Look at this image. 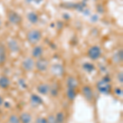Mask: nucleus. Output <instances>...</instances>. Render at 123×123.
<instances>
[{
    "label": "nucleus",
    "mask_w": 123,
    "mask_h": 123,
    "mask_svg": "<svg viewBox=\"0 0 123 123\" xmlns=\"http://www.w3.org/2000/svg\"><path fill=\"white\" fill-rule=\"evenodd\" d=\"M27 19L31 23L36 24L39 21V16L37 15V13L34 12H31L27 14Z\"/></svg>",
    "instance_id": "16"
},
{
    "label": "nucleus",
    "mask_w": 123,
    "mask_h": 123,
    "mask_svg": "<svg viewBox=\"0 0 123 123\" xmlns=\"http://www.w3.org/2000/svg\"><path fill=\"white\" fill-rule=\"evenodd\" d=\"M7 121H8V123H21L19 116H17L16 114H12L8 117Z\"/></svg>",
    "instance_id": "23"
},
{
    "label": "nucleus",
    "mask_w": 123,
    "mask_h": 123,
    "mask_svg": "<svg viewBox=\"0 0 123 123\" xmlns=\"http://www.w3.org/2000/svg\"><path fill=\"white\" fill-rule=\"evenodd\" d=\"M82 94L85 98V99L89 102L92 101L93 98H94V94H93V90L90 86L89 85H85L82 88Z\"/></svg>",
    "instance_id": "8"
},
{
    "label": "nucleus",
    "mask_w": 123,
    "mask_h": 123,
    "mask_svg": "<svg viewBox=\"0 0 123 123\" xmlns=\"http://www.w3.org/2000/svg\"><path fill=\"white\" fill-rule=\"evenodd\" d=\"M66 95H67V98H68L69 100H71V101L74 100L76 97V90H74V89H67Z\"/></svg>",
    "instance_id": "18"
},
{
    "label": "nucleus",
    "mask_w": 123,
    "mask_h": 123,
    "mask_svg": "<svg viewBox=\"0 0 123 123\" xmlns=\"http://www.w3.org/2000/svg\"><path fill=\"white\" fill-rule=\"evenodd\" d=\"M30 100H31V104L33 107H38L39 105L43 104V98H41L39 95L35 94H31Z\"/></svg>",
    "instance_id": "11"
},
{
    "label": "nucleus",
    "mask_w": 123,
    "mask_h": 123,
    "mask_svg": "<svg viewBox=\"0 0 123 123\" xmlns=\"http://www.w3.org/2000/svg\"><path fill=\"white\" fill-rule=\"evenodd\" d=\"M11 85V80L6 76H0V88L6 90L8 89L9 86Z\"/></svg>",
    "instance_id": "12"
},
{
    "label": "nucleus",
    "mask_w": 123,
    "mask_h": 123,
    "mask_svg": "<svg viewBox=\"0 0 123 123\" xmlns=\"http://www.w3.org/2000/svg\"><path fill=\"white\" fill-rule=\"evenodd\" d=\"M66 84L67 89H74V90H76L77 85H78V81L74 76H69L67 79Z\"/></svg>",
    "instance_id": "15"
},
{
    "label": "nucleus",
    "mask_w": 123,
    "mask_h": 123,
    "mask_svg": "<svg viewBox=\"0 0 123 123\" xmlns=\"http://www.w3.org/2000/svg\"><path fill=\"white\" fill-rule=\"evenodd\" d=\"M117 81L120 84H122L123 83V74L122 72H119L117 76Z\"/></svg>",
    "instance_id": "27"
},
{
    "label": "nucleus",
    "mask_w": 123,
    "mask_h": 123,
    "mask_svg": "<svg viewBox=\"0 0 123 123\" xmlns=\"http://www.w3.org/2000/svg\"><path fill=\"white\" fill-rule=\"evenodd\" d=\"M42 38V34L39 30L33 29L30 31L26 35V39L28 42L31 44H36L39 42V40Z\"/></svg>",
    "instance_id": "2"
},
{
    "label": "nucleus",
    "mask_w": 123,
    "mask_h": 123,
    "mask_svg": "<svg viewBox=\"0 0 123 123\" xmlns=\"http://www.w3.org/2000/svg\"><path fill=\"white\" fill-rule=\"evenodd\" d=\"M83 69L87 71V72H92L93 71L95 70V67L92 63H90V62H86L83 65Z\"/></svg>",
    "instance_id": "21"
},
{
    "label": "nucleus",
    "mask_w": 123,
    "mask_h": 123,
    "mask_svg": "<svg viewBox=\"0 0 123 123\" xmlns=\"http://www.w3.org/2000/svg\"><path fill=\"white\" fill-rule=\"evenodd\" d=\"M1 25H2V21H1V19H0V27H1Z\"/></svg>",
    "instance_id": "31"
},
{
    "label": "nucleus",
    "mask_w": 123,
    "mask_h": 123,
    "mask_svg": "<svg viewBox=\"0 0 123 123\" xmlns=\"http://www.w3.org/2000/svg\"><path fill=\"white\" fill-rule=\"evenodd\" d=\"M49 66V62L48 59L43 58V57H39L38 60L35 62V67L40 72H44L48 70Z\"/></svg>",
    "instance_id": "3"
},
{
    "label": "nucleus",
    "mask_w": 123,
    "mask_h": 123,
    "mask_svg": "<svg viewBox=\"0 0 123 123\" xmlns=\"http://www.w3.org/2000/svg\"><path fill=\"white\" fill-rule=\"evenodd\" d=\"M7 48L12 53H17L20 51V45L18 42L15 39H10L7 42Z\"/></svg>",
    "instance_id": "10"
},
{
    "label": "nucleus",
    "mask_w": 123,
    "mask_h": 123,
    "mask_svg": "<svg viewBox=\"0 0 123 123\" xmlns=\"http://www.w3.org/2000/svg\"><path fill=\"white\" fill-rule=\"evenodd\" d=\"M49 94H51L53 97H57L58 95V86H57V85H53V86L50 85Z\"/></svg>",
    "instance_id": "22"
},
{
    "label": "nucleus",
    "mask_w": 123,
    "mask_h": 123,
    "mask_svg": "<svg viewBox=\"0 0 123 123\" xmlns=\"http://www.w3.org/2000/svg\"><path fill=\"white\" fill-rule=\"evenodd\" d=\"M27 2H28V3H31V2H32V0H26Z\"/></svg>",
    "instance_id": "30"
},
{
    "label": "nucleus",
    "mask_w": 123,
    "mask_h": 123,
    "mask_svg": "<svg viewBox=\"0 0 123 123\" xmlns=\"http://www.w3.org/2000/svg\"><path fill=\"white\" fill-rule=\"evenodd\" d=\"M115 94H116L117 96H122V94H123V91H122V89L120 88V87H117L114 90Z\"/></svg>",
    "instance_id": "26"
},
{
    "label": "nucleus",
    "mask_w": 123,
    "mask_h": 123,
    "mask_svg": "<svg viewBox=\"0 0 123 123\" xmlns=\"http://www.w3.org/2000/svg\"><path fill=\"white\" fill-rule=\"evenodd\" d=\"M7 19L8 21L11 22L12 24L13 25H18L22 21V18L20 16L18 13L15 12H12V11H10L7 14Z\"/></svg>",
    "instance_id": "6"
},
{
    "label": "nucleus",
    "mask_w": 123,
    "mask_h": 123,
    "mask_svg": "<svg viewBox=\"0 0 123 123\" xmlns=\"http://www.w3.org/2000/svg\"><path fill=\"white\" fill-rule=\"evenodd\" d=\"M3 103H4V100H3V98L0 95V106H2V105L3 104Z\"/></svg>",
    "instance_id": "28"
},
{
    "label": "nucleus",
    "mask_w": 123,
    "mask_h": 123,
    "mask_svg": "<svg viewBox=\"0 0 123 123\" xmlns=\"http://www.w3.org/2000/svg\"><path fill=\"white\" fill-rule=\"evenodd\" d=\"M35 62L33 57H25L21 62V67L25 71H32L35 68Z\"/></svg>",
    "instance_id": "4"
},
{
    "label": "nucleus",
    "mask_w": 123,
    "mask_h": 123,
    "mask_svg": "<svg viewBox=\"0 0 123 123\" xmlns=\"http://www.w3.org/2000/svg\"><path fill=\"white\" fill-rule=\"evenodd\" d=\"M55 120L57 123H63L65 121V114L62 112H58L55 115Z\"/></svg>",
    "instance_id": "20"
},
{
    "label": "nucleus",
    "mask_w": 123,
    "mask_h": 123,
    "mask_svg": "<svg viewBox=\"0 0 123 123\" xmlns=\"http://www.w3.org/2000/svg\"><path fill=\"white\" fill-rule=\"evenodd\" d=\"M47 123H57L55 120V116L53 114H50L47 117Z\"/></svg>",
    "instance_id": "24"
},
{
    "label": "nucleus",
    "mask_w": 123,
    "mask_h": 123,
    "mask_svg": "<svg viewBox=\"0 0 123 123\" xmlns=\"http://www.w3.org/2000/svg\"><path fill=\"white\" fill-rule=\"evenodd\" d=\"M97 89L101 94H108L112 90V85L108 78H103L97 83Z\"/></svg>",
    "instance_id": "1"
},
{
    "label": "nucleus",
    "mask_w": 123,
    "mask_h": 123,
    "mask_svg": "<svg viewBox=\"0 0 123 123\" xmlns=\"http://www.w3.org/2000/svg\"><path fill=\"white\" fill-rule=\"evenodd\" d=\"M123 53H122V50L121 49V50L117 51V53H115L113 55V61L115 62L116 63H120L122 62V57H123Z\"/></svg>",
    "instance_id": "19"
},
{
    "label": "nucleus",
    "mask_w": 123,
    "mask_h": 123,
    "mask_svg": "<svg viewBox=\"0 0 123 123\" xmlns=\"http://www.w3.org/2000/svg\"><path fill=\"white\" fill-rule=\"evenodd\" d=\"M21 123H31L32 122V116L27 112H24L19 116Z\"/></svg>",
    "instance_id": "14"
},
{
    "label": "nucleus",
    "mask_w": 123,
    "mask_h": 123,
    "mask_svg": "<svg viewBox=\"0 0 123 123\" xmlns=\"http://www.w3.org/2000/svg\"><path fill=\"white\" fill-rule=\"evenodd\" d=\"M102 54V50H101L100 47L98 46H92L90 48V49L88 50V57H90L91 60H97L101 57Z\"/></svg>",
    "instance_id": "5"
},
{
    "label": "nucleus",
    "mask_w": 123,
    "mask_h": 123,
    "mask_svg": "<svg viewBox=\"0 0 123 123\" xmlns=\"http://www.w3.org/2000/svg\"><path fill=\"white\" fill-rule=\"evenodd\" d=\"M7 58V53H6V49L4 45L0 44V65L3 64L6 62Z\"/></svg>",
    "instance_id": "17"
},
{
    "label": "nucleus",
    "mask_w": 123,
    "mask_h": 123,
    "mask_svg": "<svg viewBox=\"0 0 123 123\" xmlns=\"http://www.w3.org/2000/svg\"><path fill=\"white\" fill-rule=\"evenodd\" d=\"M33 2H35V3H37V4H39V3H40L41 2L43 1V0H32Z\"/></svg>",
    "instance_id": "29"
},
{
    "label": "nucleus",
    "mask_w": 123,
    "mask_h": 123,
    "mask_svg": "<svg viewBox=\"0 0 123 123\" xmlns=\"http://www.w3.org/2000/svg\"><path fill=\"white\" fill-rule=\"evenodd\" d=\"M35 123H47V118L43 117H39L36 118Z\"/></svg>",
    "instance_id": "25"
},
{
    "label": "nucleus",
    "mask_w": 123,
    "mask_h": 123,
    "mask_svg": "<svg viewBox=\"0 0 123 123\" xmlns=\"http://www.w3.org/2000/svg\"><path fill=\"white\" fill-rule=\"evenodd\" d=\"M37 91L41 95H47L49 94L50 91V85L46 83H42L37 86Z\"/></svg>",
    "instance_id": "9"
},
{
    "label": "nucleus",
    "mask_w": 123,
    "mask_h": 123,
    "mask_svg": "<svg viewBox=\"0 0 123 123\" xmlns=\"http://www.w3.org/2000/svg\"><path fill=\"white\" fill-rule=\"evenodd\" d=\"M51 72H52L53 76L61 77L64 74V67H63L62 65L56 63V64L53 65L52 67H51Z\"/></svg>",
    "instance_id": "7"
},
{
    "label": "nucleus",
    "mask_w": 123,
    "mask_h": 123,
    "mask_svg": "<svg viewBox=\"0 0 123 123\" xmlns=\"http://www.w3.org/2000/svg\"><path fill=\"white\" fill-rule=\"evenodd\" d=\"M43 53V49L42 46H39V45H37V46H35L32 50V57L33 58H39V57H42Z\"/></svg>",
    "instance_id": "13"
}]
</instances>
